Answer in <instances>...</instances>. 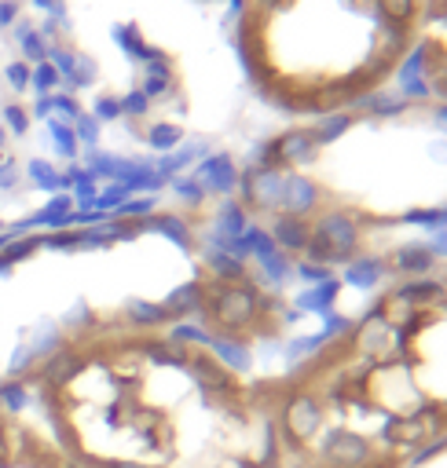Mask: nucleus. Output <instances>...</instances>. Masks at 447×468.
Instances as JSON below:
<instances>
[{"mask_svg":"<svg viewBox=\"0 0 447 468\" xmlns=\"http://www.w3.org/2000/svg\"><path fill=\"white\" fill-rule=\"evenodd\" d=\"M34 352H29V345H19L15 352H12V359H8V381H19L22 373H29L34 369Z\"/></svg>","mask_w":447,"mask_h":468,"instance_id":"11","label":"nucleus"},{"mask_svg":"<svg viewBox=\"0 0 447 468\" xmlns=\"http://www.w3.org/2000/svg\"><path fill=\"white\" fill-rule=\"evenodd\" d=\"M26 172H29V179H34V183L41 186V191H59V186H63V176H59V172H55L48 162H41V158H37V162H29Z\"/></svg>","mask_w":447,"mask_h":468,"instance_id":"7","label":"nucleus"},{"mask_svg":"<svg viewBox=\"0 0 447 468\" xmlns=\"http://www.w3.org/2000/svg\"><path fill=\"white\" fill-rule=\"evenodd\" d=\"M4 124H8V129L15 132V136H26V129H29V114L22 110V107H4Z\"/></svg>","mask_w":447,"mask_h":468,"instance_id":"15","label":"nucleus"},{"mask_svg":"<svg viewBox=\"0 0 447 468\" xmlns=\"http://www.w3.org/2000/svg\"><path fill=\"white\" fill-rule=\"evenodd\" d=\"M48 136H52L55 150L63 154V158H74V154H77V136H74L70 124H63V121H48Z\"/></svg>","mask_w":447,"mask_h":468,"instance_id":"6","label":"nucleus"},{"mask_svg":"<svg viewBox=\"0 0 447 468\" xmlns=\"http://www.w3.org/2000/svg\"><path fill=\"white\" fill-rule=\"evenodd\" d=\"M26 345H29V352H34L37 362H44L59 348H67V340H63V329H59L55 322H41L37 333H34V340H26Z\"/></svg>","mask_w":447,"mask_h":468,"instance_id":"4","label":"nucleus"},{"mask_svg":"<svg viewBox=\"0 0 447 468\" xmlns=\"http://www.w3.org/2000/svg\"><path fill=\"white\" fill-rule=\"evenodd\" d=\"M176 191H180V198H188V202H202L205 198V186L202 183H195V179H188V183H176Z\"/></svg>","mask_w":447,"mask_h":468,"instance_id":"22","label":"nucleus"},{"mask_svg":"<svg viewBox=\"0 0 447 468\" xmlns=\"http://www.w3.org/2000/svg\"><path fill=\"white\" fill-rule=\"evenodd\" d=\"M15 15H19V4L15 0H4V4H0V26H12Z\"/></svg>","mask_w":447,"mask_h":468,"instance_id":"24","label":"nucleus"},{"mask_svg":"<svg viewBox=\"0 0 447 468\" xmlns=\"http://www.w3.org/2000/svg\"><path fill=\"white\" fill-rule=\"evenodd\" d=\"M180 129H176V124H155L151 132H147V143H151L155 150H172L176 143H180Z\"/></svg>","mask_w":447,"mask_h":468,"instance_id":"10","label":"nucleus"},{"mask_svg":"<svg viewBox=\"0 0 447 468\" xmlns=\"http://www.w3.org/2000/svg\"><path fill=\"white\" fill-rule=\"evenodd\" d=\"M34 4H37V8H52V4H55V0H34Z\"/></svg>","mask_w":447,"mask_h":468,"instance_id":"27","label":"nucleus"},{"mask_svg":"<svg viewBox=\"0 0 447 468\" xmlns=\"http://www.w3.org/2000/svg\"><path fill=\"white\" fill-rule=\"evenodd\" d=\"M0 464H12V435L4 421H0Z\"/></svg>","mask_w":447,"mask_h":468,"instance_id":"23","label":"nucleus"},{"mask_svg":"<svg viewBox=\"0 0 447 468\" xmlns=\"http://www.w3.org/2000/svg\"><path fill=\"white\" fill-rule=\"evenodd\" d=\"M4 77H8V84H12L15 91H22V88L29 84V67H26V62H12V67L4 70Z\"/></svg>","mask_w":447,"mask_h":468,"instance_id":"18","label":"nucleus"},{"mask_svg":"<svg viewBox=\"0 0 447 468\" xmlns=\"http://www.w3.org/2000/svg\"><path fill=\"white\" fill-rule=\"evenodd\" d=\"M0 274H12V264H8L4 257H0Z\"/></svg>","mask_w":447,"mask_h":468,"instance_id":"26","label":"nucleus"},{"mask_svg":"<svg viewBox=\"0 0 447 468\" xmlns=\"http://www.w3.org/2000/svg\"><path fill=\"white\" fill-rule=\"evenodd\" d=\"M15 37H19V44H22L26 59H34V62H44V59H48V48H44V41L34 34V26H29L26 19L15 26Z\"/></svg>","mask_w":447,"mask_h":468,"instance_id":"5","label":"nucleus"},{"mask_svg":"<svg viewBox=\"0 0 447 468\" xmlns=\"http://www.w3.org/2000/svg\"><path fill=\"white\" fill-rule=\"evenodd\" d=\"M19 183V169H15V162L8 158V162H0V191H12V186Z\"/></svg>","mask_w":447,"mask_h":468,"instance_id":"21","label":"nucleus"},{"mask_svg":"<svg viewBox=\"0 0 447 468\" xmlns=\"http://www.w3.org/2000/svg\"><path fill=\"white\" fill-rule=\"evenodd\" d=\"M59 81L63 77H59V70L52 67V62H37V70H29V84H34L41 96H48L52 88H59Z\"/></svg>","mask_w":447,"mask_h":468,"instance_id":"9","label":"nucleus"},{"mask_svg":"<svg viewBox=\"0 0 447 468\" xmlns=\"http://www.w3.org/2000/svg\"><path fill=\"white\" fill-rule=\"evenodd\" d=\"M4 136H8V132H4V129H0V150H4Z\"/></svg>","mask_w":447,"mask_h":468,"instance_id":"28","label":"nucleus"},{"mask_svg":"<svg viewBox=\"0 0 447 468\" xmlns=\"http://www.w3.org/2000/svg\"><path fill=\"white\" fill-rule=\"evenodd\" d=\"M198 179H202V186H210V191L227 194V191H235L238 172H235V165H231L227 154H217V158H210V162L198 165Z\"/></svg>","mask_w":447,"mask_h":468,"instance_id":"3","label":"nucleus"},{"mask_svg":"<svg viewBox=\"0 0 447 468\" xmlns=\"http://www.w3.org/2000/svg\"><path fill=\"white\" fill-rule=\"evenodd\" d=\"M34 249H41V238H22V242H8L0 257H4L8 264H19V260H26V257H34Z\"/></svg>","mask_w":447,"mask_h":468,"instance_id":"12","label":"nucleus"},{"mask_svg":"<svg viewBox=\"0 0 447 468\" xmlns=\"http://www.w3.org/2000/svg\"><path fill=\"white\" fill-rule=\"evenodd\" d=\"M26 402H29V395H26V385L22 381H4V385H0V407H4V410L19 414Z\"/></svg>","mask_w":447,"mask_h":468,"instance_id":"8","label":"nucleus"},{"mask_svg":"<svg viewBox=\"0 0 447 468\" xmlns=\"http://www.w3.org/2000/svg\"><path fill=\"white\" fill-rule=\"evenodd\" d=\"M34 114H37V117H48V114H52V99H48V96H41V99H37V107H34Z\"/></svg>","mask_w":447,"mask_h":468,"instance_id":"25","label":"nucleus"},{"mask_svg":"<svg viewBox=\"0 0 447 468\" xmlns=\"http://www.w3.org/2000/svg\"><path fill=\"white\" fill-rule=\"evenodd\" d=\"M96 117L100 121H117V117H122V103H117L114 96H100L96 99Z\"/></svg>","mask_w":447,"mask_h":468,"instance_id":"17","label":"nucleus"},{"mask_svg":"<svg viewBox=\"0 0 447 468\" xmlns=\"http://www.w3.org/2000/svg\"><path fill=\"white\" fill-rule=\"evenodd\" d=\"M122 103V114H129V117H143L147 110H151V99L143 96V91H129L125 99H117Z\"/></svg>","mask_w":447,"mask_h":468,"instance_id":"14","label":"nucleus"},{"mask_svg":"<svg viewBox=\"0 0 447 468\" xmlns=\"http://www.w3.org/2000/svg\"><path fill=\"white\" fill-rule=\"evenodd\" d=\"M48 99H52V110H55V114H63V117H70V121L81 117V107H77L70 96H48Z\"/></svg>","mask_w":447,"mask_h":468,"instance_id":"20","label":"nucleus"},{"mask_svg":"<svg viewBox=\"0 0 447 468\" xmlns=\"http://www.w3.org/2000/svg\"><path fill=\"white\" fill-rule=\"evenodd\" d=\"M8 245V234H0V249H4Z\"/></svg>","mask_w":447,"mask_h":468,"instance_id":"29","label":"nucleus"},{"mask_svg":"<svg viewBox=\"0 0 447 468\" xmlns=\"http://www.w3.org/2000/svg\"><path fill=\"white\" fill-rule=\"evenodd\" d=\"M48 55L55 59L52 67L59 70V77H67V81H70V77H74V59H77V55H70V52H63V48H52Z\"/></svg>","mask_w":447,"mask_h":468,"instance_id":"16","label":"nucleus"},{"mask_svg":"<svg viewBox=\"0 0 447 468\" xmlns=\"http://www.w3.org/2000/svg\"><path fill=\"white\" fill-rule=\"evenodd\" d=\"M74 136H77L81 143H88V147H96V139H100V121L81 114V117L74 121Z\"/></svg>","mask_w":447,"mask_h":468,"instance_id":"13","label":"nucleus"},{"mask_svg":"<svg viewBox=\"0 0 447 468\" xmlns=\"http://www.w3.org/2000/svg\"><path fill=\"white\" fill-rule=\"evenodd\" d=\"M411 468H447V443H443V447H436V450H429L426 457H419Z\"/></svg>","mask_w":447,"mask_h":468,"instance_id":"19","label":"nucleus"},{"mask_svg":"<svg viewBox=\"0 0 447 468\" xmlns=\"http://www.w3.org/2000/svg\"><path fill=\"white\" fill-rule=\"evenodd\" d=\"M407 62L419 74L426 96L447 103V0H426L419 22V44H414Z\"/></svg>","mask_w":447,"mask_h":468,"instance_id":"2","label":"nucleus"},{"mask_svg":"<svg viewBox=\"0 0 447 468\" xmlns=\"http://www.w3.org/2000/svg\"><path fill=\"white\" fill-rule=\"evenodd\" d=\"M267 385L293 464L411 468L447 443V278L403 274Z\"/></svg>","mask_w":447,"mask_h":468,"instance_id":"1","label":"nucleus"}]
</instances>
